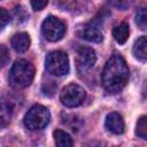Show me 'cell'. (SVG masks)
Wrapping results in <instances>:
<instances>
[{
  "instance_id": "cell-6",
  "label": "cell",
  "mask_w": 147,
  "mask_h": 147,
  "mask_svg": "<svg viewBox=\"0 0 147 147\" xmlns=\"http://www.w3.org/2000/svg\"><path fill=\"white\" fill-rule=\"evenodd\" d=\"M85 96L86 93L82 86L77 84H69L62 90L60 94V100L62 105H64L65 107L74 108L82 105L83 101L85 100Z\"/></svg>"
},
{
  "instance_id": "cell-2",
  "label": "cell",
  "mask_w": 147,
  "mask_h": 147,
  "mask_svg": "<svg viewBox=\"0 0 147 147\" xmlns=\"http://www.w3.org/2000/svg\"><path fill=\"white\" fill-rule=\"evenodd\" d=\"M34 77V67L26 60H17L9 71V84L15 88H23L31 84Z\"/></svg>"
},
{
  "instance_id": "cell-1",
  "label": "cell",
  "mask_w": 147,
  "mask_h": 147,
  "mask_svg": "<svg viewBox=\"0 0 147 147\" xmlns=\"http://www.w3.org/2000/svg\"><path fill=\"white\" fill-rule=\"evenodd\" d=\"M129 68L121 55H113L105 64L102 70V85L109 93L121 92L129 80Z\"/></svg>"
},
{
  "instance_id": "cell-20",
  "label": "cell",
  "mask_w": 147,
  "mask_h": 147,
  "mask_svg": "<svg viewBox=\"0 0 147 147\" xmlns=\"http://www.w3.org/2000/svg\"><path fill=\"white\" fill-rule=\"evenodd\" d=\"M9 22V14L6 9L0 8V30L2 28H5L7 25V23Z\"/></svg>"
},
{
  "instance_id": "cell-19",
  "label": "cell",
  "mask_w": 147,
  "mask_h": 147,
  "mask_svg": "<svg viewBox=\"0 0 147 147\" xmlns=\"http://www.w3.org/2000/svg\"><path fill=\"white\" fill-rule=\"evenodd\" d=\"M10 60L9 52L6 46L0 45V67H5Z\"/></svg>"
},
{
  "instance_id": "cell-14",
  "label": "cell",
  "mask_w": 147,
  "mask_h": 147,
  "mask_svg": "<svg viewBox=\"0 0 147 147\" xmlns=\"http://www.w3.org/2000/svg\"><path fill=\"white\" fill-rule=\"evenodd\" d=\"M11 107L7 102H0V127H6L10 123Z\"/></svg>"
},
{
  "instance_id": "cell-11",
  "label": "cell",
  "mask_w": 147,
  "mask_h": 147,
  "mask_svg": "<svg viewBox=\"0 0 147 147\" xmlns=\"http://www.w3.org/2000/svg\"><path fill=\"white\" fill-rule=\"evenodd\" d=\"M133 55L140 61H146L147 59V39L145 36L136 40L133 45Z\"/></svg>"
},
{
  "instance_id": "cell-21",
  "label": "cell",
  "mask_w": 147,
  "mask_h": 147,
  "mask_svg": "<svg viewBox=\"0 0 147 147\" xmlns=\"http://www.w3.org/2000/svg\"><path fill=\"white\" fill-rule=\"evenodd\" d=\"M48 3V0H31V6L34 10L44 9Z\"/></svg>"
},
{
  "instance_id": "cell-13",
  "label": "cell",
  "mask_w": 147,
  "mask_h": 147,
  "mask_svg": "<svg viewBox=\"0 0 147 147\" xmlns=\"http://www.w3.org/2000/svg\"><path fill=\"white\" fill-rule=\"evenodd\" d=\"M54 141L59 147H70L74 145V141L71 139V137L65 132L62 131L60 129L54 131Z\"/></svg>"
},
{
  "instance_id": "cell-15",
  "label": "cell",
  "mask_w": 147,
  "mask_h": 147,
  "mask_svg": "<svg viewBox=\"0 0 147 147\" xmlns=\"http://www.w3.org/2000/svg\"><path fill=\"white\" fill-rule=\"evenodd\" d=\"M136 134L141 139H147V117L145 115H142L137 122Z\"/></svg>"
},
{
  "instance_id": "cell-7",
  "label": "cell",
  "mask_w": 147,
  "mask_h": 147,
  "mask_svg": "<svg viewBox=\"0 0 147 147\" xmlns=\"http://www.w3.org/2000/svg\"><path fill=\"white\" fill-rule=\"evenodd\" d=\"M96 61V55L94 49L90 47H82L76 54V64L79 71H86L91 69Z\"/></svg>"
},
{
  "instance_id": "cell-16",
  "label": "cell",
  "mask_w": 147,
  "mask_h": 147,
  "mask_svg": "<svg viewBox=\"0 0 147 147\" xmlns=\"http://www.w3.org/2000/svg\"><path fill=\"white\" fill-rule=\"evenodd\" d=\"M83 1L84 0H57V3L67 10H74L79 8L83 5Z\"/></svg>"
},
{
  "instance_id": "cell-17",
  "label": "cell",
  "mask_w": 147,
  "mask_h": 147,
  "mask_svg": "<svg viewBox=\"0 0 147 147\" xmlns=\"http://www.w3.org/2000/svg\"><path fill=\"white\" fill-rule=\"evenodd\" d=\"M136 22L138 24V26L141 30H146V23H147V13H146V8L142 7L139 9V11L137 13L136 16Z\"/></svg>"
},
{
  "instance_id": "cell-3",
  "label": "cell",
  "mask_w": 147,
  "mask_h": 147,
  "mask_svg": "<svg viewBox=\"0 0 147 147\" xmlns=\"http://www.w3.org/2000/svg\"><path fill=\"white\" fill-rule=\"evenodd\" d=\"M51 119V114L48 109L41 105H36L31 107L24 116V125L29 130H40L44 129Z\"/></svg>"
},
{
  "instance_id": "cell-18",
  "label": "cell",
  "mask_w": 147,
  "mask_h": 147,
  "mask_svg": "<svg viewBox=\"0 0 147 147\" xmlns=\"http://www.w3.org/2000/svg\"><path fill=\"white\" fill-rule=\"evenodd\" d=\"M109 2H110L114 7L121 9V10H125V9H127L129 7H131L133 0H109Z\"/></svg>"
},
{
  "instance_id": "cell-8",
  "label": "cell",
  "mask_w": 147,
  "mask_h": 147,
  "mask_svg": "<svg viewBox=\"0 0 147 147\" xmlns=\"http://www.w3.org/2000/svg\"><path fill=\"white\" fill-rule=\"evenodd\" d=\"M105 125L108 131H110L114 134H122L125 129L124 119L123 117L117 113H110L106 117Z\"/></svg>"
},
{
  "instance_id": "cell-4",
  "label": "cell",
  "mask_w": 147,
  "mask_h": 147,
  "mask_svg": "<svg viewBox=\"0 0 147 147\" xmlns=\"http://www.w3.org/2000/svg\"><path fill=\"white\" fill-rule=\"evenodd\" d=\"M46 70L54 76H63L69 72V59L62 51H53L48 53L45 60Z\"/></svg>"
},
{
  "instance_id": "cell-12",
  "label": "cell",
  "mask_w": 147,
  "mask_h": 147,
  "mask_svg": "<svg viewBox=\"0 0 147 147\" xmlns=\"http://www.w3.org/2000/svg\"><path fill=\"white\" fill-rule=\"evenodd\" d=\"M129 33H130V29L127 23L125 22L119 23L113 29V36L118 44H124L129 38Z\"/></svg>"
},
{
  "instance_id": "cell-10",
  "label": "cell",
  "mask_w": 147,
  "mask_h": 147,
  "mask_svg": "<svg viewBox=\"0 0 147 147\" xmlns=\"http://www.w3.org/2000/svg\"><path fill=\"white\" fill-rule=\"evenodd\" d=\"M10 42H11V47L17 53H24L29 49L31 40H30V36L26 32H18L13 36Z\"/></svg>"
},
{
  "instance_id": "cell-5",
  "label": "cell",
  "mask_w": 147,
  "mask_h": 147,
  "mask_svg": "<svg viewBox=\"0 0 147 147\" xmlns=\"http://www.w3.org/2000/svg\"><path fill=\"white\" fill-rule=\"evenodd\" d=\"M67 26L64 22L55 16H48L41 24V32L49 41H59L65 34Z\"/></svg>"
},
{
  "instance_id": "cell-9",
  "label": "cell",
  "mask_w": 147,
  "mask_h": 147,
  "mask_svg": "<svg viewBox=\"0 0 147 147\" xmlns=\"http://www.w3.org/2000/svg\"><path fill=\"white\" fill-rule=\"evenodd\" d=\"M79 36L80 38L87 41H92V42H100L103 39V34L101 30L99 29V26L92 23L84 25L79 31Z\"/></svg>"
}]
</instances>
